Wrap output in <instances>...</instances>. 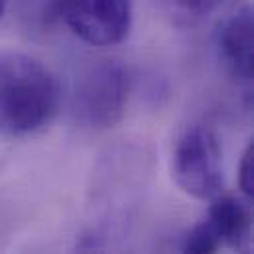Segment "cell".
Listing matches in <instances>:
<instances>
[{
  "label": "cell",
  "mask_w": 254,
  "mask_h": 254,
  "mask_svg": "<svg viewBox=\"0 0 254 254\" xmlns=\"http://www.w3.org/2000/svg\"><path fill=\"white\" fill-rule=\"evenodd\" d=\"M60 83L48 65L26 54L0 56V133L28 135L60 107Z\"/></svg>",
  "instance_id": "6da1fadb"
},
{
  "label": "cell",
  "mask_w": 254,
  "mask_h": 254,
  "mask_svg": "<svg viewBox=\"0 0 254 254\" xmlns=\"http://www.w3.org/2000/svg\"><path fill=\"white\" fill-rule=\"evenodd\" d=\"M171 175L196 200H212L222 192V149L210 127L190 125L181 133L171 155Z\"/></svg>",
  "instance_id": "7a4b0ae2"
},
{
  "label": "cell",
  "mask_w": 254,
  "mask_h": 254,
  "mask_svg": "<svg viewBox=\"0 0 254 254\" xmlns=\"http://www.w3.org/2000/svg\"><path fill=\"white\" fill-rule=\"evenodd\" d=\"M131 77L123 64L103 60L83 71L75 89V113L89 127L115 125L127 105Z\"/></svg>",
  "instance_id": "3957f363"
},
{
  "label": "cell",
  "mask_w": 254,
  "mask_h": 254,
  "mask_svg": "<svg viewBox=\"0 0 254 254\" xmlns=\"http://www.w3.org/2000/svg\"><path fill=\"white\" fill-rule=\"evenodd\" d=\"M135 0H60L65 26L85 44L105 48L121 44L133 24Z\"/></svg>",
  "instance_id": "277c9868"
},
{
  "label": "cell",
  "mask_w": 254,
  "mask_h": 254,
  "mask_svg": "<svg viewBox=\"0 0 254 254\" xmlns=\"http://www.w3.org/2000/svg\"><path fill=\"white\" fill-rule=\"evenodd\" d=\"M202 226L208 230L218 248H242L252 230L250 206L232 194H216L210 200V208Z\"/></svg>",
  "instance_id": "5b68a950"
},
{
  "label": "cell",
  "mask_w": 254,
  "mask_h": 254,
  "mask_svg": "<svg viewBox=\"0 0 254 254\" xmlns=\"http://www.w3.org/2000/svg\"><path fill=\"white\" fill-rule=\"evenodd\" d=\"M218 46L230 71L244 83H250L254 71V28L250 6H242L222 24Z\"/></svg>",
  "instance_id": "8992f818"
},
{
  "label": "cell",
  "mask_w": 254,
  "mask_h": 254,
  "mask_svg": "<svg viewBox=\"0 0 254 254\" xmlns=\"http://www.w3.org/2000/svg\"><path fill=\"white\" fill-rule=\"evenodd\" d=\"M238 187L240 192L252 200L254 196V141H250L238 163Z\"/></svg>",
  "instance_id": "52a82bcc"
},
{
  "label": "cell",
  "mask_w": 254,
  "mask_h": 254,
  "mask_svg": "<svg viewBox=\"0 0 254 254\" xmlns=\"http://www.w3.org/2000/svg\"><path fill=\"white\" fill-rule=\"evenodd\" d=\"M181 10L192 14V16H204L212 12L222 0H173Z\"/></svg>",
  "instance_id": "ba28073f"
},
{
  "label": "cell",
  "mask_w": 254,
  "mask_h": 254,
  "mask_svg": "<svg viewBox=\"0 0 254 254\" xmlns=\"http://www.w3.org/2000/svg\"><path fill=\"white\" fill-rule=\"evenodd\" d=\"M6 4H8V0H0V16H2L4 10H6Z\"/></svg>",
  "instance_id": "9c48e42d"
}]
</instances>
